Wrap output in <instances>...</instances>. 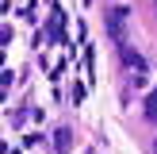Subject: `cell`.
<instances>
[{
  "label": "cell",
  "mask_w": 157,
  "mask_h": 154,
  "mask_svg": "<svg viewBox=\"0 0 157 154\" xmlns=\"http://www.w3.org/2000/svg\"><path fill=\"white\" fill-rule=\"evenodd\" d=\"M107 35L115 38V43H127V8H115L111 15H107Z\"/></svg>",
  "instance_id": "1"
},
{
  "label": "cell",
  "mask_w": 157,
  "mask_h": 154,
  "mask_svg": "<svg viewBox=\"0 0 157 154\" xmlns=\"http://www.w3.org/2000/svg\"><path fill=\"white\" fill-rule=\"evenodd\" d=\"M123 58H127V66H134V69H146V62H142V58H138V54H134V50H123Z\"/></svg>",
  "instance_id": "4"
},
{
  "label": "cell",
  "mask_w": 157,
  "mask_h": 154,
  "mask_svg": "<svg viewBox=\"0 0 157 154\" xmlns=\"http://www.w3.org/2000/svg\"><path fill=\"white\" fill-rule=\"evenodd\" d=\"M153 154H157V139H153Z\"/></svg>",
  "instance_id": "6"
},
{
  "label": "cell",
  "mask_w": 157,
  "mask_h": 154,
  "mask_svg": "<svg viewBox=\"0 0 157 154\" xmlns=\"http://www.w3.org/2000/svg\"><path fill=\"white\" fill-rule=\"evenodd\" d=\"M146 120H153V123H157V89L146 96Z\"/></svg>",
  "instance_id": "3"
},
{
  "label": "cell",
  "mask_w": 157,
  "mask_h": 154,
  "mask_svg": "<svg viewBox=\"0 0 157 154\" xmlns=\"http://www.w3.org/2000/svg\"><path fill=\"white\" fill-rule=\"evenodd\" d=\"M150 8H153V19H157V0H150Z\"/></svg>",
  "instance_id": "5"
},
{
  "label": "cell",
  "mask_w": 157,
  "mask_h": 154,
  "mask_svg": "<svg viewBox=\"0 0 157 154\" xmlns=\"http://www.w3.org/2000/svg\"><path fill=\"white\" fill-rule=\"evenodd\" d=\"M69 143H73V135H69V127H58V135H54V146H58L61 154H69Z\"/></svg>",
  "instance_id": "2"
}]
</instances>
